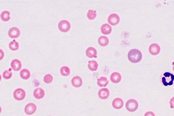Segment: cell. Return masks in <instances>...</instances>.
<instances>
[{
	"label": "cell",
	"mask_w": 174,
	"mask_h": 116,
	"mask_svg": "<svg viewBox=\"0 0 174 116\" xmlns=\"http://www.w3.org/2000/svg\"><path fill=\"white\" fill-rule=\"evenodd\" d=\"M128 58L132 63H137L141 61L142 54L140 51L137 49H132L128 52Z\"/></svg>",
	"instance_id": "cell-1"
},
{
	"label": "cell",
	"mask_w": 174,
	"mask_h": 116,
	"mask_svg": "<svg viewBox=\"0 0 174 116\" xmlns=\"http://www.w3.org/2000/svg\"><path fill=\"white\" fill-rule=\"evenodd\" d=\"M174 80V74L169 72H166L162 78V82L166 87L173 85Z\"/></svg>",
	"instance_id": "cell-2"
},
{
	"label": "cell",
	"mask_w": 174,
	"mask_h": 116,
	"mask_svg": "<svg viewBox=\"0 0 174 116\" xmlns=\"http://www.w3.org/2000/svg\"><path fill=\"white\" fill-rule=\"evenodd\" d=\"M126 106L128 111L130 112H133L138 109L139 104L136 100L133 99H130L127 102Z\"/></svg>",
	"instance_id": "cell-3"
},
{
	"label": "cell",
	"mask_w": 174,
	"mask_h": 116,
	"mask_svg": "<svg viewBox=\"0 0 174 116\" xmlns=\"http://www.w3.org/2000/svg\"><path fill=\"white\" fill-rule=\"evenodd\" d=\"M58 28L60 31L66 33L70 30L71 28V24L69 21L66 20H62L59 23Z\"/></svg>",
	"instance_id": "cell-4"
},
{
	"label": "cell",
	"mask_w": 174,
	"mask_h": 116,
	"mask_svg": "<svg viewBox=\"0 0 174 116\" xmlns=\"http://www.w3.org/2000/svg\"><path fill=\"white\" fill-rule=\"evenodd\" d=\"M13 97L16 101H22L26 97V92L22 88H18L13 92Z\"/></svg>",
	"instance_id": "cell-5"
},
{
	"label": "cell",
	"mask_w": 174,
	"mask_h": 116,
	"mask_svg": "<svg viewBox=\"0 0 174 116\" xmlns=\"http://www.w3.org/2000/svg\"><path fill=\"white\" fill-rule=\"evenodd\" d=\"M107 20L109 23L112 26H116L119 23L120 18L119 15L116 13H112L109 15Z\"/></svg>",
	"instance_id": "cell-6"
},
{
	"label": "cell",
	"mask_w": 174,
	"mask_h": 116,
	"mask_svg": "<svg viewBox=\"0 0 174 116\" xmlns=\"http://www.w3.org/2000/svg\"><path fill=\"white\" fill-rule=\"evenodd\" d=\"M37 110V106L35 103H29L25 106V112L27 115H32Z\"/></svg>",
	"instance_id": "cell-7"
},
{
	"label": "cell",
	"mask_w": 174,
	"mask_h": 116,
	"mask_svg": "<svg viewBox=\"0 0 174 116\" xmlns=\"http://www.w3.org/2000/svg\"><path fill=\"white\" fill-rule=\"evenodd\" d=\"M149 51L151 55H157L160 54V51H161V48L158 44L153 43L150 45Z\"/></svg>",
	"instance_id": "cell-8"
},
{
	"label": "cell",
	"mask_w": 174,
	"mask_h": 116,
	"mask_svg": "<svg viewBox=\"0 0 174 116\" xmlns=\"http://www.w3.org/2000/svg\"><path fill=\"white\" fill-rule=\"evenodd\" d=\"M20 35V30L16 27H13L8 31V36L11 38H17Z\"/></svg>",
	"instance_id": "cell-9"
},
{
	"label": "cell",
	"mask_w": 174,
	"mask_h": 116,
	"mask_svg": "<svg viewBox=\"0 0 174 116\" xmlns=\"http://www.w3.org/2000/svg\"><path fill=\"white\" fill-rule=\"evenodd\" d=\"M99 98L102 100L107 99L110 96V91L107 88H102L99 89L98 92Z\"/></svg>",
	"instance_id": "cell-10"
},
{
	"label": "cell",
	"mask_w": 174,
	"mask_h": 116,
	"mask_svg": "<svg viewBox=\"0 0 174 116\" xmlns=\"http://www.w3.org/2000/svg\"><path fill=\"white\" fill-rule=\"evenodd\" d=\"M22 64L21 61L17 59H13L11 63V68L14 71H19L22 68Z\"/></svg>",
	"instance_id": "cell-11"
},
{
	"label": "cell",
	"mask_w": 174,
	"mask_h": 116,
	"mask_svg": "<svg viewBox=\"0 0 174 116\" xmlns=\"http://www.w3.org/2000/svg\"><path fill=\"white\" fill-rule=\"evenodd\" d=\"M72 84L76 88L81 87L83 85V80L80 76H75L72 79Z\"/></svg>",
	"instance_id": "cell-12"
},
{
	"label": "cell",
	"mask_w": 174,
	"mask_h": 116,
	"mask_svg": "<svg viewBox=\"0 0 174 116\" xmlns=\"http://www.w3.org/2000/svg\"><path fill=\"white\" fill-rule=\"evenodd\" d=\"M113 107L116 109H120L124 106V102L122 99L120 98H115L112 102Z\"/></svg>",
	"instance_id": "cell-13"
},
{
	"label": "cell",
	"mask_w": 174,
	"mask_h": 116,
	"mask_svg": "<svg viewBox=\"0 0 174 116\" xmlns=\"http://www.w3.org/2000/svg\"><path fill=\"white\" fill-rule=\"evenodd\" d=\"M45 91L43 88H36L34 92L33 95L35 98L37 99H43L45 96Z\"/></svg>",
	"instance_id": "cell-14"
},
{
	"label": "cell",
	"mask_w": 174,
	"mask_h": 116,
	"mask_svg": "<svg viewBox=\"0 0 174 116\" xmlns=\"http://www.w3.org/2000/svg\"><path fill=\"white\" fill-rule=\"evenodd\" d=\"M100 30L102 34L105 35H109L112 33V28L111 26L107 23H105L102 24V26L100 27Z\"/></svg>",
	"instance_id": "cell-15"
},
{
	"label": "cell",
	"mask_w": 174,
	"mask_h": 116,
	"mask_svg": "<svg viewBox=\"0 0 174 116\" xmlns=\"http://www.w3.org/2000/svg\"><path fill=\"white\" fill-rule=\"evenodd\" d=\"M86 55L89 58H97V51L93 47H88L86 50Z\"/></svg>",
	"instance_id": "cell-16"
},
{
	"label": "cell",
	"mask_w": 174,
	"mask_h": 116,
	"mask_svg": "<svg viewBox=\"0 0 174 116\" xmlns=\"http://www.w3.org/2000/svg\"><path fill=\"white\" fill-rule=\"evenodd\" d=\"M121 75L118 72H114L110 75V80L113 83H119L121 80Z\"/></svg>",
	"instance_id": "cell-17"
},
{
	"label": "cell",
	"mask_w": 174,
	"mask_h": 116,
	"mask_svg": "<svg viewBox=\"0 0 174 116\" xmlns=\"http://www.w3.org/2000/svg\"><path fill=\"white\" fill-rule=\"evenodd\" d=\"M98 44L102 47H106L109 44V40L106 36H100L98 38Z\"/></svg>",
	"instance_id": "cell-18"
},
{
	"label": "cell",
	"mask_w": 174,
	"mask_h": 116,
	"mask_svg": "<svg viewBox=\"0 0 174 116\" xmlns=\"http://www.w3.org/2000/svg\"><path fill=\"white\" fill-rule=\"evenodd\" d=\"M31 75V73L30 71L26 68L23 69L21 70V71L20 72V77L23 79V80H28Z\"/></svg>",
	"instance_id": "cell-19"
},
{
	"label": "cell",
	"mask_w": 174,
	"mask_h": 116,
	"mask_svg": "<svg viewBox=\"0 0 174 116\" xmlns=\"http://www.w3.org/2000/svg\"><path fill=\"white\" fill-rule=\"evenodd\" d=\"M88 67L91 71H95L97 70L98 68V63L95 60H90L88 61Z\"/></svg>",
	"instance_id": "cell-20"
},
{
	"label": "cell",
	"mask_w": 174,
	"mask_h": 116,
	"mask_svg": "<svg viewBox=\"0 0 174 116\" xmlns=\"http://www.w3.org/2000/svg\"><path fill=\"white\" fill-rule=\"evenodd\" d=\"M97 84H98V86H99L100 87H106L108 85L109 81L106 77H101L97 80Z\"/></svg>",
	"instance_id": "cell-21"
},
{
	"label": "cell",
	"mask_w": 174,
	"mask_h": 116,
	"mask_svg": "<svg viewBox=\"0 0 174 116\" xmlns=\"http://www.w3.org/2000/svg\"><path fill=\"white\" fill-rule=\"evenodd\" d=\"M0 17L2 21L8 22L11 19V13L8 10H4L1 13Z\"/></svg>",
	"instance_id": "cell-22"
},
{
	"label": "cell",
	"mask_w": 174,
	"mask_h": 116,
	"mask_svg": "<svg viewBox=\"0 0 174 116\" xmlns=\"http://www.w3.org/2000/svg\"><path fill=\"white\" fill-rule=\"evenodd\" d=\"M9 48L11 51H17L19 48V44L15 40H13L9 44Z\"/></svg>",
	"instance_id": "cell-23"
},
{
	"label": "cell",
	"mask_w": 174,
	"mask_h": 116,
	"mask_svg": "<svg viewBox=\"0 0 174 116\" xmlns=\"http://www.w3.org/2000/svg\"><path fill=\"white\" fill-rule=\"evenodd\" d=\"M60 73L63 76H68L70 74V69L67 66H63L60 68Z\"/></svg>",
	"instance_id": "cell-24"
},
{
	"label": "cell",
	"mask_w": 174,
	"mask_h": 116,
	"mask_svg": "<svg viewBox=\"0 0 174 116\" xmlns=\"http://www.w3.org/2000/svg\"><path fill=\"white\" fill-rule=\"evenodd\" d=\"M97 16V13L95 10H89L87 13V18L89 20H94Z\"/></svg>",
	"instance_id": "cell-25"
},
{
	"label": "cell",
	"mask_w": 174,
	"mask_h": 116,
	"mask_svg": "<svg viewBox=\"0 0 174 116\" xmlns=\"http://www.w3.org/2000/svg\"><path fill=\"white\" fill-rule=\"evenodd\" d=\"M44 81L46 84H50L53 81V77L52 75L48 74L44 77Z\"/></svg>",
	"instance_id": "cell-26"
},
{
	"label": "cell",
	"mask_w": 174,
	"mask_h": 116,
	"mask_svg": "<svg viewBox=\"0 0 174 116\" xmlns=\"http://www.w3.org/2000/svg\"><path fill=\"white\" fill-rule=\"evenodd\" d=\"M12 76V73L9 70H5L3 73V77L5 80H9L10 79Z\"/></svg>",
	"instance_id": "cell-27"
},
{
	"label": "cell",
	"mask_w": 174,
	"mask_h": 116,
	"mask_svg": "<svg viewBox=\"0 0 174 116\" xmlns=\"http://www.w3.org/2000/svg\"><path fill=\"white\" fill-rule=\"evenodd\" d=\"M4 56H5V54H4V51L1 49H0V60H2L4 59Z\"/></svg>",
	"instance_id": "cell-28"
},
{
	"label": "cell",
	"mask_w": 174,
	"mask_h": 116,
	"mask_svg": "<svg viewBox=\"0 0 174 116\" xmlns=\"http://www.w3.org/2000/svg\"><path fill=\"white\" fill-rule=\"evenodd\" d=\"M148 115H151V116H155V115L154 114V113H153V112H147L146 114H145V116H148Z\"/></svg>",
	"instance_id": "cell-29"
},
{
	"label": "cell",
	"mask_w": 174,
	"mask_h": 116,
	"mask_svg": "<svg viewBox=\"0 0 174 116\" xmlns=\"http://www.w3.org/2000/svg\"><path fill=\"white\" fill-rule=\"evenodd\" d=\"M1 111H2V109H1V107L0 106V113H1Z\"/></svg>",
	"instance_id": "cell-30"
},
{
	"label": "cell",
	"mask_w": 174,
	"mask_h": 116,
	"mask_svg": "<svg viewBox=\"0 0 174 116\" xmlns=\"http://www.w3.org/2000/svg\"><path fill=\"white\" fill-rule=\"evenodd\" d=\"M1 78H2V77H1V74H0V81H1Z\"/></svg>",
	"instance_id": "cell-31"
}]
</instances>
